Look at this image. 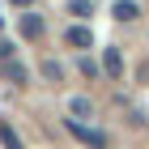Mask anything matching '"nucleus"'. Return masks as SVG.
<instances>
[{
  "label": "nucleus",
  "instance_id": "f257e3e1",
  "mask_svg": "<svg viewBox=\"0 0 149 149\" xmlns=\"http://www.w3.org/2000/svg\"><path fill=\"white\" fill-rule=\"evenodd\" d=\"M17 30H22V38H30V43H38L47 26H43V17H38L34 9H26V13H22V22H17Z\"/></svg>",
  "mask_w": 149,
  "mask_h": 149
},
{
  "label": "nucleus",
  "instance_id": "f03ea898",
  "mask_svg": "<svg viewBox=\"0 0 149 149\" xmlns=\"http://www.w3.org/2000/svg\"><path fill=\"white\" fill-rule=\"evenodd\" d=\"M64 43H68L72 51H90V47H94V34L85 30V26H64Z\"/></svg>",
  "mask_w": 149,
  "mask_h": 149
},
{
  "label": "nucleus",
  "instance_id": "7ed1b4c3",
  "mask_svg": "<svg viewBox=\"0 0 149 149\" xmlns=\"http://www.w3.org/2000/svg\"><path fill=\"white\" fill-rule=\"evenodd\" d=\"M102 72H107L111 81L124 77V51H119V47H107V51H102Z\"/></svg>",
  "mask_w": 149,
  "mask_h": 149
},
{
  "label": "nucleus",
  "instance_id": "20e7f679",
  "mask_svg": "<svg viewBox=\"0 0 149 149\" xmlns=\"http://www.w3.org/2000/svg\"><path fill=\"white\" fill-rule=\"evenodd\" d=\"M4 81H9V85H26V81H30V68H26V64H17V60H4Z\"/></svg>",
  "mask_w": 149,
  "mask_h": 149
},
{
  "label": "nucleus",
  "instance_id": "39448f33",
  "mask_svg": "<svg viewBox=\"0 0 149 149\" xmlns=\"http://www.w3.org/2000/svg\"><path fill=\"white\" fill-rule=\"evenodd\" d=\"M111 13H115V22H136V17H141V4H136V0H115Z\"/></svg>",
  "mask_w": 149,
  "mask_h": 149
},
{
  "label": "nucleus",
  "instance_id": "423d86ee",
  "mask_svg": "<svg viewBox=\"0 0 149 149\" xmlns=\"http://www.w3.org/2000/svg\"><path fill=\"white\" fill-rule=\"evenodd\" d=\"M0 145H4V149H26V145H22V136L13 132L9 119H0Z\"/></svg>",
  "mask_w": 149,
  "mask_h": 149
},
{
  "label": "nucleus",
  "instance_id": "0eeeda50",
  "mask_svg": "<svg viewBox=\"0 0 149 149\" xmlns=\"http://www.w3.org/2000/svg\"><path fill=\"white\" fill-rule=\"evenodd\" d=\"M43 77L47 81H64V64L60 60H43Z\"/></svg>",
  "mask_w": 149,
  "mask_h": 149
},
{
  "label": "nucleus",
  "instance_id": "6e6552de",
  "mask_svg": "<svg viewBox=\"0 0 149 149\" xmlns=\"http://www.w3.org/2000/svg\"><path fill=\"white\" fill-rule=\"evenodd\" d=\"M68 111L77 115V119H90V115H94V107H90V98H72V102H68Z\"/></svg>",
  "mask_w": 149,
  "mask_h": 149
},
{
  "label": "nucleus",
  "instance_id": "1a4fd4ad",
  "mask_svg": "<svg viewBox=\"0 0 149 149\" xmlns=\"http://www.w3.org/2000/svg\"><path fill=\"white\" fill-rule=\"evenodd\" d=\"M68 13H72V17H90V0H72V4H68Z\"/></svg>",
  "mask_w": 149,
  "mask_h": 149
},
{
  "label": "nucleus",
  "instance_id": "9d476101",
  "mask_svg": "<svg viewBox=\"0 0 149 149\" xmlns=\"http://www.w3.org/2000/svg\"><path fill=\"white\" fill-rule=\"evenodd\" d=\"M81 72H85V77H98V64H94L90 56H81Z\"/></svg>",
  "mask_w": 149,
  "mask_h": 149
},
{
  "label": "nucleus",
  "instance_id": "9b49d317",
  "mask_svg": "<svg viewBox=\"0 0 149 149\" xmlns=\"http://www.w3.org/2000/svg\"><path fill=\"white\" fill-rule=\"evenodd\" d=\"M13 4H17V9H34V0H13Z\"/></svg>",
  "mask_w": 149,
  "mask_h": 149
}]
</instances>
